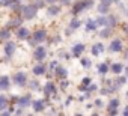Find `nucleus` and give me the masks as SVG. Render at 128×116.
<instances>
[{
  "label": "nucleus",
  "instance_id": "obj_1",
  "mask_svg": "<svg viewBox=\"0 0 128 116\" xmlns=\"http://www.w3.org/2000/svg\"><path fill=\"white\" fill-rule=\"evenodd\" d=\"M23 14H24V18L30 20V18H33V17H35L36 9H35V8H32V6H27V8H23Z\"/></svg>",
  "mask_w": 128,
  "mask_h": 116
},
{
  "label": "nucleus",
  "instance_id": "obj_2",
  "mask_svg": "<svg viewBox=\"0 0 128 116\" xmlns=\"http://www.w3.org/2000/svg\"><path fill=\"white\" fill-rule=\"evenodd\" d=\"M14 51H15V44H14V42H8V44L5 45V53H6V56L11 57V56L14 54Z\"/></svg>",
  "mask_w": 128,
  "mask_h": 116
},
{
  "label": "nucleus",
  "instance_id": "obj_3",
  "mask_svg": "<svg viewBox=\"0 0 128 116\" xmlns=\"http://www.w3.org/2000/svg\"><path fill=\"white\" fill-rule=\"evenodd\" d=\"M110 50H112V51H120V50H122V42H120L119 39H114V41L112 42V45H110Z\"/></svg>",
  "mask_w": 128,
  "mask_h": 116
},
{
  "label": "nucleus",
  "instance_id": "obj_4",
  "mask_svg": "<svg viewBox=\"0 0 128 116\" xmlns=\"http://www.w3.org/2000/svg\"><path fill=\"white\" fill-rule=\"evenodd\" d=\"M35 57H36L38 60H42L44 57H45V50H44L42 47H38L36 51H35Z\"/></svg>",
  "mask_w": 128,
  "mask_h": 116
},
{
  "label": "nucleus",
  "instance_id": "obj_5",
  "mask_svg": "<svg viewBox=\"0 0 128 116\" xmlns=\"http://www.w3.org/2000/svg\"><path fill=\"white\" fill-rule=\"evenodd\" d=\"M14 80H15L18 84H23L24 80H26V74H24V72H17V74L14 76Z\"/></svg>",
  "mask_w": 128,
  "mask_h": 116
},
{
  "label": "nucleus",
  "instance_id": "obj_6",
  "mask_svg": "<svg viewBox=\"0 0 128 116\" xmlns=\"http://www.w3.org/2000/svg\"><path fill=\"white\" fill-rule=\"evenodd\" d=\"M29 104H30V98L29 96H23V98L18 100V106L20 107H27Z\"/></svg>",
  "mask_w": 128,
  "mask_h": 116
},
{
  "label": "nucleus",
  "instance_id": "obj_7",
  "mask_svg": "<svg viewBox=\"0 0 128 116\" xmlns=\"http://www.w3.org/2000/svg\"><path fill=\"white\" fill-rule=\"evenodd\" d=\"M45 39V32L44 30H39L35 33V41H44Z\"/></svg>",
  "mask_w": 128,
  "mask_h": 116
},
{
  "label": "nucleus",
  "instance_id": "obj_8",
  "mask_svg": "<svg viewBox=\"0 0 128 116\" xmlns=\"http://www.w3.org/2000/svg\"><path fill=\"white\" fill-rule=\"evenodd\" d=\"M33 108H35V112H39V110H42L44 108V102L39 100V101H35L33 102Z\"/></svg>",
  "mask_w": 128,
  "mask_h": 116
},
{
  "label": "nucleus",
  "instance_id": "obj_9",
  "mask_svg": "<svg viewBox=\"0 0 128 116\" xmlns=\"http://www.w3.org/2000/svg\"><path fill=\"white\" fill-rule=\"evenodd\" d=\"M83 50H84V45H82V44H77V45L74 47V50H72V51H74V54H76V56H78V54H80Z\"/></svg>",
  "mask_w": 128,
  "mask_h": 116
},
{
  "label": "nucleus",
  "instance_id": "obj_10",
  "mask_svg": "<svg viewBox=\"0 0 128 116\" xmlns=\"http://www.w3.org/2000/svg\"><path fill=\"white\" fill-rule=\"evenodd\" d=\"M27 35H29V30H27L26 27H21V29L18 30V36H20V38H26Z\"/></svg>",
  "mask_w": 128,
  "mask_h": 116
},
{
  "label": "nucleus",
  "instance_id": "obj_11",
  "mask_svg": "<svg viewBox=\"0 0 128 116\" xmlns=\"http://www.w3.org/2000/svg\"><path fill=\"white\" fill-rule=\"evenodd\" d=\"M8 84H9V83H8V77L3 76V77H2V83H0V88H2V89H6Z\"/></svg>",
  "mask_w": 128,
  "mask_h": 116
},
{
  "label": "nucleus",
  "instance_id": "obj_12",
  "mask_svg": "<svg viewBox=\"0 0 128 116\" xmlns=\"http://www.w3.org/2000/svg\"><path fill=\"white\" fill-rule=\"evenodd\" d=\"M112 71H113V72H116V74H119V72L122 71V65H119V64H114V65L112 66Z\"/></svg>",
  "mask_w": 128,
  "mask_h": 116
},
{
  "label": "nucleus",
  "instance_id": "obj_13",
  "mask_svg": "<svg viewBox=\"0 0 128 116\" xmlns=\"http://www.w3.org/2000/svg\"><path fill=\"white\" fill-rule=\"evenodd\" d=\"M33 72H35V74H38V76H41V74H44V66H41V65H38V66H35V68H33Z\"/></svg>",
  "mask_w": 128,
  "mask_h": 116
},
{
  "label": "nucleus",
  "instance_id": "obj_14",
  "mask_svg": "<svg viewBox=\"0 0 128 116\" xmlns=\"http://www.w3.org/2000/svg\"><path fill=\"white\" fill-rule=\"evenodd\" d=\"M98 11H100L101 14H106V12L108 11V6H107L106 3H102V5H100V8H98Z\"/></svg>",
  "mask_w": 128,
  "mask_h": 116
},
{
  "label": "nucleus",
  "instance_id": "obj_15",
  "mask_svg": "<svg viewBox=\"0 0 128 116\" xmlns=\"http://www.w3.org/2000/svg\"><path fill=\"white\" fill-rule=\"evenodd\" d=\"M96 26H98V23H96V21H89L86 27H88V30H92V29H96Z\"/></svg>",
  "mask_w": 128,
  "mask_h": 116
},
{
  "label": "nucleus",
  "instance_id": "obj_16",
  "mask_svg": "<svg viewBox=\"0 0 128 116\" xmlns=\"http://www.w3.org/2000/svg\"><path fill=\"white\" fill-rule=\"evenodd\" d=\"M53 92H54L53 84H51V83H47V86H45V94H53Z\"/></svg>",
  "mask_w": 128,
  "mask_h": 116
},
{
  "label": "nucleus",
  "instance_id": "obj_17",
  "mask_svg": "<svg viewBox=\"0 0 128 116\" xmlns=\"http://www.w3.org/2000/svg\"><path fill=\"white\" fill-rule=\"evenodd\" d=\"M48 14H50V15H57V14H59V8H56V6L50 8V9H48Z\"/></svg>",
  "mask_w": 128,
  "mask_h": 116
},
{
  "label": "nucleus",
  "instance_id": "obj_18",
  "mask_svg": "<svg viewBox=\"0 0 128 116\" xmlns=\"http://www.w3.org/2000/svg\"><path fill=\"white\" fill-rule=\"evenodd\" d=\"M6 107V98L2 95V96H0V108H5Z\"/></svg>",
  "mask_w": 128,
  "mask_h": 116
},
{
  "label": "nucleus",
  "instance_id": "obj_19",
  "mask_svg": "<svg viewBox=\"0 0 128 116\" xmlns=\"http://www.w3.org/2000/svg\"><path fill=\"white\" fill-rule=\"evenodd\" d=\"M118 104H119V101H118V100H112V101H110V104H108V107H110V108H116V107H118Z\"/></svg>",
  "mask_w": 128,
  "mask_h": 116
},
{
  "label": "nucleus",
  "instance_id": "obj_20",
  "mask_svg": "<svg viewBox=\"0 0 128 116\" xmlns=\"http://www.w3.org/2000/svg\"><path fill=\"white\" fill-rule=\"evenodd\" d=\"M57 74H59V76H62V77H65V76H66L65 68H57Z\"/></svg>",
  "mask_w": 128,
  "mask_h": 116
},
{
  "label": "nucleus",
  "instance_id": "obj_21",
  "mask_svg": "<svg viewBox=\"0 0 128 116\" xmlns=\"http://www.w3.org/2000/svg\"><path fill=\"white\" fill-rule=\"evenodd\" d=\"M78 26H80V21H78V20H72V21H71V27H72V29H77Z\"/></svg>",
  "mask_w": 128,
  "mask_h": 116
},
{
  "label": "nucleus",
  "instance_id": "obj_22",
  "mask_svg": "<svg viewBox=\"0 0 128 116\" xmlns=\"http://www.w3.org/2000/svg\"><path fill=\"white\" fill-rule=\"evenodd\" d=\"M107 70H108V68H107V65H106V64L100 65V72H102V74H104V72H107Z\"/></svg>",
  "mask_w": 128,
  "mask_h": 116
},
{
  "label": "nucleus",
  "instance_id": "obj_23",
  "mask_svg": "<svg viewBox=\"0 0 128 116\" xmlns=\"http://www.w3.org/2000/svg\"><path fill=\"white\" fill-rule=\"evenodd\" d=\"M108 35H110V29H108V30L106 29V30H102V32H101V36H102V38H107Z\"/></svg>",
  "mask_w": 128,
  "mask_h": 116
},
{
  "label": "nucleus",
  "instance_id": "obj_24",
  "mask_svg": "<svg viewBox=\"0 0 128 116\" xmlns=\"http://www.w3.org/2000/svg\"><path fill=\"white\" fill-rule=\"evenodd\" d=\"M2 38H3V39H8V38H9V32H8V30H5V32H3V35H2Z\"/></svg>",
  "mask_w": 128,
  "mask_h": 116
},
{
  "label": "nucleus",
  "instance_id": "obj_25",
  "mask_svg": "<svg viewBox=\"0 0 128 116\" xmlns=\"http://www.w3.org/2000/svg\"><path fill=\"white\" fill-rule=\"evenodd\" d=\"M12 2H15V0H2V5H9Z\"/></svg>",
  "mask_w": 128,
  "mask_h": 116
},
{
  "label": "nucleus",
  "instance_id": "obj_26",
  "mask_svg": "<svg viewBox=\"0 0 128 116\" xmlns=\"http://www.w3.org/2000/svg\"><path fill=\"white\" fill-rule=\"evenodd\" d=\"M96 23L102 26V24H106V20H104V18H98V20H96Z\"/></svg>",
  "mask_w": 128,
  "mask_h": 116
},
{
  "label": "nucleus",
  "instance_id": "obj_27",
  "mask_svg": "<svg viewBox=\"0 0 128 116\" xmlns=\"http://www.w3.org/2000/svg\"><path fill=\"white\" fill-rule=\"evenodd\" d=\"M82 64H83V66H89V60H86V59H83Z\"/></svg>",
  "mask_w": 128,
  "mask_h": 116
},
{
  "label": "nucleus",
  "instance_id": "obj_28",
  "mask_svg": "<svg viewBox=\"0 0 128 116\" xmlns=\"http://www.w3.org/2000/svg\"><path fill=\"white\" fill-rule=\"evenodd\" d=\"M113 2V0H102V3H106V5H110Z\"/></svg>",
  "mask_w": 128,
  "mask_h": 116
},
{
  "label": "nucleus",
  "instance_id": "obj_29",
  "mask_svg": "<svg viewBox=\"0 0 128 116\" xmlns=\"http://www.w3.org/2000/svg\"><path fill=\"white\" fill-rule=\"evenodd\" d=\"M118 83H119V84H124V83H125V78H119V82H118Z\"/></svg>",
  "mask_w": 128,
  "mask_h": 116
},
{
  "label": "nucleus",
  "instance_id": "obj_30",
  "mask_svg": "<svg viewBox=\"0 0 128 116\" xmlns=\"http://www.w3.org/2000/svg\"><path fill=\"white\" fill-rule=\"evenodd\" d=\"M83 82H84V84H89V82H90V78H84Z\"/></svg>",
  "mask_w": 128,
  "mask_h": 116
},
{
  "label": "nucleus",
  "instance_id": "obj_31",
  "mask_svg": "<svg viewBox=\"0 0 128 116\" xmlns=\"http://www.w3.org/2000/svg\"><path fill=\"white\" fill-rule=\"evenodd\" d=\"M124 114H126V116H128V107H126V108L124 110Z\"/></svg>",
  "mask_w": 128,
  "mask_h": 116
},
{
  "label": "nucleus",
  "instance_id": "obj_32",
  "mask_svg": "<svg viewBox=\"0 0 128 116\" xmlns=\"http://www.w3.org/2000/svg\"><path fill=\"white\" fill-rule=\"evenodd\" d=\"M62 2H63V3H68V2H70V0H62Z\"/></svg>",
  "mask_w": 128,
  "mask_h": 116
},
{
  "label": "nucleus",
  "instance_id": "obj_33",
  "mask_svg": "<svg viewBox=\"0 0 128 116\" xmlns=\"http://www.w3.org/2000/svg\"><path fill=\"white\" fill-rule=\"evenodd\" d=\"M47 2H50V3H53V2H56V0H47Z\"/></svg>",
  "mask_w": 128,
  "mask_h": 116
},
{
  "label": "nucleus",
  "instance_id": "obj_34",
  "mask_svg": "<svg viewBox=\"0 0 128 116\" xmlns=\"http://www.w3.org/2000/svg\"><path fill=\"white\" fill-rule=\"evenodd\" d=\"M15 2H20V0H15Z\"/></svg>",
  "mask_w": 128,
  "mask_h": 116
}]
</instances>
